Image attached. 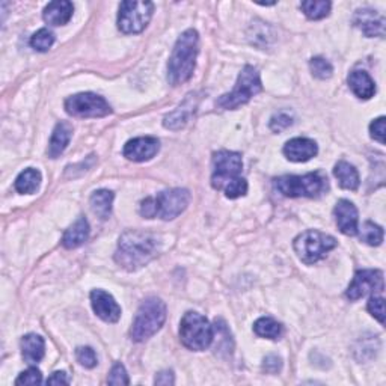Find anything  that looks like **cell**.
Returning <instances> with one entry per match:
<instances>
[{
  "label": "cell",
  "instance_id": "obj_1",
  "mask_svg": "<svg viewBox=\"0 0 386 386\" xmlns=\"http://www.w3.org/2000/svg\"><path fill=\"white\" fill-rule=\"evenodd\" d=\"M160 240L157 236L142 231H127L121 236L115 260L120 266L133 272L157 256Z\"/></svg>",
  "mask_w": 386,
  "mask_h": 386
},
{
  "label": "cell",
  "instance_id": "obj_2",
  "mask_svg": "<svg viewBox=\"0 0 386 386\" xmlns=\"http://www.w3.org/2000/svg\"><path fill=\"white\" fill-rule=\"evenodd\" d=\"M198 32L193 29L186 30L177 41L168 64V82L172 87H179L192 77L198 56Z\"/></svg>",
  "mask_w": 386,
  "mask_h": 386
},
{
  "label": "cell",
  "instance_id": "obj_3",
  "mask_svg": "<svg viewBox=\"0 0 386 386\" xmlns=\"http://www.w3.org/2000/svg\"><path fill=\"white\" fill-rule=\"evenodd\" d=\"M166 320V305L157 297H150L139 306L137 314L131 326L130 335L136 343H142L145 339L157 334Z\"/></svg>",
  "mask_w": 386,
  "mask_h": 386
},
{
  "label": "cell",
  "instance_id": "obj_4",
  "mask_svg": "<svg viewBox=\"0 0 386 386\" xmlns=\"http://www.w3.org/2000/svg\"><path fill=\"white\" fill-rule=\"evenodd\" d=\"M277 192L288 198H315L328 190V179L320 172L306 175H285L275 183Z\"/></svg>",
  "mask_w": 386,
  "mask_h": 386
},
{
  "label": "cell",
  "instance_id": "obj_5",
  "mask_svg": "<svg viewBox=\"0 0 386 386\" xmlns=\"http://www.w3.org/2000/svg\"><path fill=\"white\" fill-rule=\"evenodd\" d=\"M261 91L262 84L258 71L253 67L246 65L242 69V73L238 74L234 89L231 91L229 94L222 95L218 102H216V106L220 107V109L233 111L248 103L253 95H257Z\"/></svg>",
  "mask_w": 386,
  "mask_h": 386
},
{
  "label": "cell",
  "instance_id": "obj_6",
  "mask_svg": "<svg viewBox=\"0 0 386 386\" xmlns=\"http://www.w3.org/2000/svg\"><path fill=\"white\" fill-rule=\"evenodd\" d=\"M181 343L190 350H205L212 345L214 338L213 326L198 313H186L180 323Z\"/></svg>",
  "mask_w": 386,
  "mask_h": 386
},
{
  "label": "cell",
  "instance_id": "obj_7",
  "mask_svg": "<svg viewBox=\"0 0 386 386\" xmlns=\"http://www.w3.org/2000/svg\"><path fill=\"white\" fill-rule=\"evenodd\" d=\"M335 246L337 240L334 237L315 229L305 231V233L297 236L295 243H293V248H295L297 257L305 264H314V262L320 261Z\"/></svg>",
  "mask_w": 386,
  "mask_h": 386
},
{
  "label": "cell",
  "instance_id": "obj_8",
  "mask_svg": "<svg viewBox=\"0 0 386 386\" xmlns=\"http://www.w3.org/2000/svg\"><path fill=\"white\" fill-rule=\"evenodd\" d=\"M154 5L151 2L127 0L120 5L118 27L124 34H139L148 26L152 17Z\"/></svg>",
  "mask_w": 386,
  "mask_h": 386
},
{
  "label": "cell",
  "instance_id": "obj_9",
  "mask_svg": "<svg viewBox=\"0 0 386 386\" xmlns=\"http://www.w3.org/2000/svg\"><path fill=\"white\" fill-rule=\"evenodd\" d=\"M65 111L71 117L79 118H103L112 113L109 103L103 97L92 92L76 94L65 100Z\"/></svg>",
  "mask_w": 386,
  "mask_h": 386
},
{
  "label": "cell",
  "instance_id": "obj_10",
  "mask_svg": "<svg viewBox=\"0 0 386 386\" xmlns=\"http://www.w3.org/2000/svg\"><path fill=\"white\" fill-rule=\"evenodd\" d=\"M243 161L238 152L233 151H219L213 157V175L212 184L214 189L223 190L229 181L237 179L242 172Z\"/></svg>",
  "mask_w": 386,
  "mask_h": 386
},
{
  "label": "cell",
  "instance_id": "obj_11",
  "mask_svg": "<svg viewBox=\"0 0 386 386\" xmlns=\"http://www.w3.org/2000/svg\"><path fill=\"white\" fill-rule=\"evenodd\" d=\"M156 199L157 216L163 220H172L189 205L190 193L186 189H171L159 193Z\"/></svg>",
  "mask_w": 386,
  "mask_h": 386
},
{
  "label": "cell",
  "instance_id": "obj_12",
  "mask_svg": "<svg viewBox=\"0 0 386 386\" xmlns=\"http://www.w3.org/2000/svg\"><path fill=\"white\" fill-rule=\"evenodd\" d=\"M385 288L383 273L381 270H359L354 275L352 284L345 291V296L350 300H358L367 295L382 293Z\"/></svg>",
  "mask_w": 386,
  "mask_h": 386
},
{
  "label": "cell",
  "instance_id": "obj_13",
  "mask_svg": "<svg viewBox=\"0 0 386 386\" xmlns=\"http://www.w3.org/2000/svg\"><path fill=\"white\" fill-rule=\"evenodd\" d=\"M91 304L94 313L100 319L107 323H117L121 317V308L115 299L103 290H94L91 293Z\"/></svg>",
  "mask_w": 386,
  "mask_h": 386
},
{
  "label": "cell",
  "instance_id": "obj_14",
  "mask_svg": "<svg viewBox=\"0 0 386 386\" xmlns=\"http://www.w3.org/2000/svg\"><path fill=\"white\" fill-rule=\"evenodd\" d=\"M160 144L156 137L145 136L128 141L124 146V156L133 161H145L152 159L159 152Z\"/></svg>",
  "mask_w": 386,
  "mask_h": 386
},
{
  "label": "cell",
  "instance_id": "obj_15",
  "mask_svg": "<svg viewBox=\"0 0 386 386\" xmlns=\"http://www.w3.org/2000/svg\"><path fill=\"white\" fill-rule=\"evenodd\" d=\"M353 25L362 30L367 36H385V17L373 10H358L353 17Z\"/></svg>",
  "mask_w": 386,
  "mask_h": 386
},
{
  "label": "cell",
  "instance_id": "obj_16",
  "mask_svg": "<svg viewBox=\"0 0 386 386\" xmlns=\"http://www.w3.org/2000/svg\"><path fill=\"white\" fill-rule=\"evenodd\" d=\"M335 219L338 229L345 236H356L358 234V210L353 203L347 199L338 201L335 207Z\"/></svg>",
  "mask_w": 386,
  "mask_h": 386
},
{
  "label": "cell",
  "instance_id": "obj_17",
  "mask_svg": "<svg viewBox=\"0 0 386 386\" xmlns=\"http://www.w3.org/2000/svg\"><path fill=\"white\" fill-rule=\"evenodd\" d=\"M317 144L306 137H295L285 144L284 154L291 161H308L317 156Z\"/></svg>",
  "mask_w": 386,
  "mask_h": 386
},
{
  "label": "cell",
  "instance_id": "obj_18",
  "mask_svg": "<svg viewBox=\"0 0 386 386\" xmlns=\"http://www.w3.org/2000/svg\"><path fill=\"white\" fill-rule=\"evenodd\" d=\"M74 6L68 0H58V2H50L44 10V21L52 26H64L71 20Z\"/></svg>",
  "mask_w": 386,
  "mask_h": 386
},
{
  "label": "cell",
  "instance_id": "obj_19",
  "mask_svg": "<svg viewBox=\"0 0 386 386\" xmlns=\"http://www.w3.org/2000/svg\"><path fill=\"white\" fill-rule=\"evenodd\" d=\"M196 106H198V98L193 94L188 95L186 102H184L179 107V109H175L172 113L166 115L165 121H163V126L166 128H171V130H179V128L184 127L188 124V121L192 117V113L195 112Z\"/></svg>",
  "mask_w": 386,
  "mask_h": 386
},
{
  "label": "cell",
  "instance_id": "obj_20",
  "mask_svg": "<svg viewBox=\"0 0 386 386\" xmlns=\"http://www.w3.org/2000/svg\"><path fill=\"white\" fill-rule=\"evenodd\" d=\"M73 136V127L68 122H59V124L53 130V135L49 144V157L56 159L60 154L65 151L69 141H71Z\"/></svg>",
  "mask_w": 386,
  "mask_h": 386
},
{
  "label": "cell",
  "instance_id": "obj_21",
  "mask_svg": "<svg viewBox=\"0 0 386 386\" xmlns=\"http://www.w3.org/2000/svg\"><path fill=\"white\" fill-rule=\"evenodd\" d=\"M21 353L27 364H38L45 353L44 339L36 334H29L21 339Z\"/></svg>",
  "mask_w": 386,
  "mask_h": 386
},
{
  "label": "cell",
  "instance_id": "obj_22",
  "mask_svg": "<svg viewBox=\"0 0 386 386\" xmlns=\"http://www.w3.org/2000/svg\"><path fill=\"white\" fill-rule=\"evenodd\" d=\"M88 237H89V223L84 218H80L65 231V234L63 237V245L67 249L79 248L80 245L88 240Z\"/></svg>",
  "mask_w": 386,
  "mask_h": 386
},
{
  "label": "cell",
  "instance_id": "obj_23",
  "mask_svg": "<svg viewBox=\"0 0 386 386\" xmlns=\"http://www.w3.org/2000/svg\"><path fill=\"white\" fill-rule=\"evenodd\" d=\"M349 87L353 91V94L362 98L370 100L376 92V84L372 77L365 71H353L349 76Z\"/></svg>",
  "mask_w": 386,
  "mask_h": 386
},
{
  "label": "cell",
  "instance_id": "obj_24",
  "mask_svg": "<svg viewBox=\"0 0 386 386\" xmlns=\"http://www.w3.org/2000/svg\"><path fill=\"white\" fill-rule=\"evenodd\" d=\"M334 175L343 189L356 190L359 188V174L354 166L347 163V161H338L334 169Z\"/></svg>",
  "mask_w": 386,
  "mask_h": 386
},
{
  "label": "cell",
  "instance_id": "obj_25",
  "mask_svg": "<svg viewBox=\"0 0 386 386\" xmlns=\"http://www.w3.org/2000/svg\"><path fill=\"white\" fill-rule=\"evenodd\" d=\"M41 184V172L38 169L27 168L23 171L17 180H15V190L21 195H30L35 193Z\"/></svg>",
  "mask_w": 386,
  "mask_h": 386
},
{
  "label": "cell",
  "instance_id": "obj_26",
  "mask_svg": "<svg viewBox=\"0 0 386 386\" xmlns=\"http://www.w3.org/2000/svg\"><path fill=\"white\" fill-rule=\"evenodd\" d=\"M112 203H113V193L111 190H97L91 196V208L100 219H109L112 213Z\"/></svg>",
  "mask_w": 386,
  "mask_h": 386
},
{
  "label": "cell",
  "instance_id": "obj_27",
  "mask_svg": "<svg viewBox=\"0 0 386 386\" xmlns=\"http://www.w3.org/2000/svg\"><path fill=\"white\" fill-rule=\"evenodd\" d=\"M253 330L261 338L277 339L282 335V326L276 320L270 317H261L253 324Z\"/></svg>",
  "mask_w": 386,
  "mask_h": 386
},
{
  "label": "cell",
  "instance_id": "obj_28",
  "mask_svg": "<svg viewBox=\"0 0 386 386\" xmlns=\"http://www.w3.org/2000/svg\"><path fill=\"white\" fill-rule=\"evenodd\" d=\"M330 2H326V0H306V2H302V10L306 17L311 20L326 17L330 11Z\"/></svg>",
  "mask_w": 386,
  "mask_h": 386
},
{
  "label": "cell",
  "instance_id": "obj_29",
  "mask_svg": "<svg viewBox=\"0 0 386 386\" xmlns=\"http://www.w3.org/2000/svg\"><path fill=\"white\" fill-rule=\"evenodd\" d=\"M383 228L376 225L373 222H365L364 225L361 227L359 237L362 242H365L370 246H379L383 242Z\"/></svg>",
  "mask_w": 386,
  "mask_h": 386
},
{
  "label": "cell",
  "instance_id": "obj_30",
  "mask_svg": "<svg viewBox=\"0 0 386 386\" xmlns=\"http://www.w3.org/2000/svg\"><path fill=\"white\" fill-rule=\"evenodd\" d=\"M53 44H55V34L45 27L38 30V32L30 38V45L38 52H47Z\"/></svg>",
  "mask_w": 386,
  "mask_h": 386
},
{
  "label": "cell",
  "instance_id": "obj_31",
  "mask_svg": "<svg viewBox=\"0 0 386 386\" xmlns=\"http://www.w3.org/2000/svg\"><path fill=\"white\" fill-rule=\"evenodd\" d=\"M310 68H311V73L317 77V79L321 80H326L334 73V68L328 63L326 59L323 58H313L310 60Z\"/></svg>",
  "mask_w": 386,
  "mask_h": 386
},
{
  "label": "cell",
  "instance_id": "obj_32",
  "mask_svg": "<svg viewBox=\"0 0 386 386\" xmlns=\"http://www.w3.org/2000/svg\"><path fill=\"white\" fill-rule=\"evenodd\" d=\"M223 192H225L227 198H229V199L240 198V196L246 195V192H248V183H246V180L242 179V177H237V179H234L233 181H229L227 184Z\"/></svg>",
  "mask_w": 386,
  "mask_h": 386
},
{
  "label": "cell",
  "instance_id": "obj_33",
  "mask_svg": "<svg viewBox=\"0 0 386 386\" xmlns=\"http://www.w3.org/2000/svg\"><path fill=\"white\" fill-rule=\"evenodd\" d=\"M76 358L84 368H94L97 365V354L91 347H79L76 350Z\"/></svg>",
  "mask_w": 386,
  "mask_h": 386
},
{
  "label": "cell",
  "instance_id": "obj_34",
  "mask_svg": "<svg viewBox=\"0 0 386 386\" xmlns=\"http://www.w3.org/2000/svg\"><path fill=\"white\" fill-rule=\"evenodd\" d=\"M107 383L109 385H128L130 383L124 365L120 364V362L113 365L109 377H107Z\"/></svg>",
  "mask_w": 386,
  "mask_h": 386
},
{
  "label": "cell",
  "instance_id": "obj_35",
  "mask_svg": "<svg viewBox=\"0 0 386 386\" xmlns=\"http://www.w3.org/2000/svg\"><path fill=\"white\" fill-rule=\"evenodd\" d=\"M43 383V374L40 370L29 368L26 372H23L19 379L15 381V385H40Z\"/></svg>",
  "mask_w": 386,
  "mask_h": 386
},
{
  "label": "cell",
  "instance_id": "obj_36",
  "mask_svg": "<svg viewBox=\"0 0 386 386\" xmlns=\"http://www.w3.org/2000/svg\"><path fill=\"white\" fill-rule=\"evenodd\" d=\"M367 308L374 319L379 320L382 324L385 323V300L382 297H377L373 295V297L368 300Z\"/></svg>",
  "mask_w": 386,
  "mask_h": 386
},
{
  "label": "cell",
  "instance_id": "obj_37",
  "mask_svg": "<svg viewBox=\"0 0 386 386\" xmlns=\"http://www.w3.org/2000/svg\"><path fill=\"white\" fill-rule=\"evenodd\" d=\"M293 124V117L288 112H280L276 113L270 120V128L273 131H282L285 128H288Z\"/></svg>",
  "mask_w": 386,
  "mask_h": 386
},
{
  "label": "cell",
  "instance_id": "obj_38",
  "mask_svg": "<svg viewBox=\"0 0 386 386\" xmlns=\"http://www.w3.org/2000/svg\"><path fill=\"white\" fill-rule=\"evenodd\" d=\"M370 133H372V137L376 139L377 142L385 144V117L377 118L376 121L372 122V126H370Z\"/></svg>",
  "mask_w": 386,
  "mask_h": 386
},
{
  "label": "cell",
  "instance_id": "obj_39",
  "mask_svg": "<svg viewBox=\"0 0 386 386\" xmlns=\"http://www.w3.org/2000/svg\"><path fill=\"white\" fill-rule=\"evenodd\" d=\"M141 214L146 219H152L157 216V208H156V199L154 198H146L142 201L141 204Z\"/></svg>",
  "mask_w": 386,
  "mask_h": 386
},
{
  "label": "cell",
  "instance_id": "obj_40",
  "mask_svg": "<svg viewBox=\"0 0 386 386\" xmlns=\"http://www.w3.org/2000/svg\"><path fill=\"white\" fill-rule=\"evenodd\" d=\"M281 367H282V361H281V358L275 356V354H270V356H267L264 359V364H262L264 372L270 373V374H275L280 372Z\"/></svg>",
  "mask_w": 386,
  "mask_h": 386
},
{
  "label": "cell",
  "instance_id": "obj_41",
  "mask_svg": "<svg viewBox=\"0 0 386 386\" xmlns=\"http://www.w3.org/2000/svg\"><path fill=\"white\" fill-rule=\"evenodd\" d=\"M68 383H69V381L64 372L53 373L47 379V385H68Z\"/></svg>",
  "mask_w": 386,
  "mask_h": 386
},
{
  "label": "cell",
  "instance_id": "obj_42",
  "mask_svg": "<svg viewBox=\"0 0 386 386\" xmlns=\"http://www.w3.org/2000/svg\"><path fill=\"white\" fill-rule=\"evenodd\" d=\"M174 374L172 372H161L156 376V381L154 383L156 385H174Z\"/></svg>",
  "mask_w": 386,
  "mask_h": 386
}]
</instances>
